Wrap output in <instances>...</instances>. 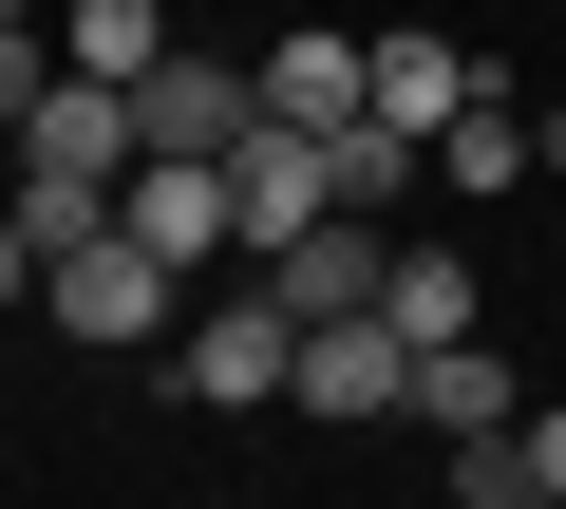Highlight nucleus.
<instances>
[{"label":"nucleus","instance_id":"13","mask_svg":"<svg viewBox=\"0 0 566 509\" xmlns=\"http://www.w3.org/2000/svg\"><path fill=\"white\" fill-rule=\"evenodd\" d=\"M39 95H57V39H39V0H0V132H20Z\"/></svg>","mask_w":566,"mask_h":509},{"label":"nucleus","instance_id":"12","mask_svg":"<svg viewBox=\"0 0 566 509\" xmlns=\"http://www.w3.org/2000/svg\"><path fill=\"white\" fill-rule=\"evenodd\" d=\"M453 490H472V509H528V490H547V471H528V415H491V434H453Z\"/></svg>","mask_w":566,"mask_h":509},{"label":"nucleus","instance_id":"5","mask_svg":"<svg viewBox=\"0 0 566 509\" xmlns=\"http://www.w3.org/2000/svg\"><path fill=\"white\" fill-rule=\"evenodd\" d=\"M245 114H264V57H208V39H170V57L133 76V132H151V151H227Z\"/></svg>","mask_w":566,"mask_h":509},{"label":"nucleus","instance_id":"16","mask_svg":"<svg viewBox=\"0 0 566 509\" xmlns=\"http://www.w3.org/2000/svg\"><path fill=\"white\" fill-rule=\"evenodd\" d=\"M170 20H189V0H170Z\"/></svg>","mask_w":566,"mask_h":509},{"label":"nucleus","instance_id":"8","mask_svg":"<svg viewBox=\"0 0 566 509\" xmlns=\"http://www.w3.org/2000/svg\"><path fill=\"white\" fill-rule=\"evenodd\" d=\"M472 76H491V57H472V39H434V20H397V39H378V114H397V132H453V95H472Z\"/></svg>","mask_w":566,"mask_h":509},{"label":"nucleus","instance_id":"4","mask_svg":"<svg viewBox=\"0 0 566 509\" xmlns=\"http://www.w3.org/2000/svg\"><path fill=\"white\" fill-rule=\"evenodd\" d=\"M303 415H340V434L416 415V340H397V303H340V321H303Z\"/></svg>","mask_w":566,"mask_h":509},{"label":"nucleus","instance_id":"15","mask_svg":"<svg viewBox=\"0 0 566 509\" xmlns=\"http://www.w3.org/2000/svg\"><path fill=\"white\" fill-rule=\"evenodd\" d=\"M528 471H547V509H566V396H547V415H528Z\"/></svg>","mask_w":566,"mask_h":509},{"label":"nucleus","instance_id":"2","mask_svg":"<svg viewBox=\"0 0 566 509\" xmlns=\"http://www.w3.org/2000/svg\"><path fill=\"white\" fill-rule=\"evenodd\" d=\"M170 378H189L208 415H264V396H303V303H283V284H264V303H208V321L170 340Z\"/></svg>","mask_w":566,"mask_h":509},{"label":"nucleus","instance_id":"3","mask_svg":"<svg viewBox=\"0 0 566 509\" xmlns=\"http://www.w3.org/2000/svg\"><path fill=\"white\" fill-rule=\"evenodd\" d=\"M114 226H133V245H170L189 284H208V265H245V208H227V151H133Z\"/></svg>","mask_w":566,"mask_h":509},{"label":"nucleus","instance_id":"11","mask_svg":"<svg viewBox=\"0 0 566 509\" xmlns=\"http://www.w3.org/2000/svg\"><path fill=\"white\" fill-rule=\"evenodd\" d=\"M170 57V0H76V76H151Z\"/></svg>","mask_w":566,"mask_h":509},{"label":"nucleus","instance_id":"7","mask_svg":"<svg viewBox=\"0 0 566 509\" xmlns=\"http://www.w3.org/2000/svg\"><path fill=\"white\" fill-rule=\"evenodd\" d=\"M528 170H547V151H528V95H510V76H472V95H453V132H434V189H472V208H510Z\"/></svg>","mask_w":566,"mask_h":509},{"label":"nucleus","instance_id":"10","mask_svg":"<svg viewBox=\"0 0 566 509\" xmlns=\"http://www.w3.org/2000/svg\"><path fill=\"white\" fill-rule=\"evenodd\" d=\"M378 303H397V340H472V321H491L472 245H397V284H378Z\"/></svg>","mask_w":566,"mask_h":509},{"label":"nucleus","instance_id":"9","mask_svg":"<svg viewBox=\"0 0 566 509\" xmlns=\"http://www.w3.org/2000/svg\"><path fill=\"white\" fill-rule=\"evenodd\" d=\"M491 415H528L510 359H491V321H472V340H416V434H491Z\"/></svg>","mask_w":566,"mask_h":509},{"label":"nucleus","instance_id":"14","mask_svg":"<svg viewBox=\"0 0 566 509\" xmlns=\"http://www.w3.org/2000/svg\"><path fill=\"white\" fill-rule=\"evenodd\" d=\"M39 265H57V245H39L20 208H0V303H39Z\"/></svg>","mask_w":566,"mask_h":509},{"label":"nucleus","instance_id":"6","mask_svg":"<svg viewBox=\"0 0 566 509\" xmlns=\"http://www.w3.org/2000/svg\"><path fill=\"white\" fill-rule=\"evenodd\" d=\"M264 114H303V132L378 114V39H340V20H303V39H264Z\"/></svg>","mask_w":566,"mask_h":509},{"label":"nucleus","instance_id":"1","mask_svg":"<svg viewBox=\"0 0 566 509\" xmlns=\"http://www.w3.org/2000/svg\"><path fill=\"white\" fill-rule=\"evenodd\" d=\"M170 303H189V265H170V245H133V226H95V245H57V265H39V321L95 340V359H151Z\"/></svg>","mask_w":566,"mask_h":509}]
</instances>
